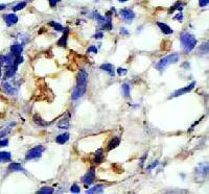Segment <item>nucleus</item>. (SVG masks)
<instances>
[{
	"label": "nucleus",
	"instance_id": "f257e3e1",
	"mask_svg": "<svg viewBox=\"0 0 209 194\" xmlns=\"http://www.w3.org/2000/svg\"><path fill=\"white\" fill-rule=\"evenodd\" d=\"M180 41H181L182 47H183L184 51H185L186 53L192 51V50L195 48L197 43H198L197 39L187 31L181 32V34H180Z\"/></svg>",
	"mask_w": 209,
	"mask_h": 194
},
{
	"label": "nucleus",
	"instance_id": "f03ea898",
	"mask_svg": "<svg viewBox=\"0 0 209 194\" xmlns=\"http://www.w3.org/2000/svg\"><path fill=\"white\" fill-rule=\"evenodd\" d=\"M179 58H180V56H179V54H178V53L169 54V55L165 56V58H161V60H160L159 62L156 64L155 68L157 69V70H163V69H165L167 66H169V65L178 63Z\"/></svg>",
	"mask_w": 209,
	"mask_h": 194
},
{
	"label": "nucleus",
	"instance_id": "7ed1b4c3",
	"mask_svg": "<svg viewBox=\"0 0 209 194\" xmlns=\"http://www.w3.org/2000/svg\"><path fill=\"white\" fill-rule=\"evenodd\" d=\"M45 150V147L44 146H36V147L32 148V149H29L27 152H26L25 154V160H32V159H38L40 158V157L42 156V154H43V151Z\"/></svg>",
	"mask_w": 209,
	"mask_h": 194
},
{
	"label": "nucleus",
	"instance_id": "20e7f679",
	"mask_svg": "<svg viewBox=\"0 0 209 194\" xmlns=\"http://www.w3.org/2000/svg\"><path fill=\"white\" fill-rule=\"evenodd\" d=\"M119 15H120V17L124 19V22L128 23V24L133 22V20L135 19V16H136L135 13L132 10H130V8H121V10H119Z\"/></svg>",
	"mask_w": 209,
	"mask_h": 194
},
{
	"label": "nucleus",
	"instance_id": "39448f33",
	"mask_svg": "<svg viewBox=\"0 0 209 194\" xmlns=\"http://www.w3.org/2000/svg\"><path fill=\"white\" fill-rule=\"evenodd\" d=\"M94 178H95V168H94V167H91L89 171L83 176L82 183L85 185L86 188H88V187L94 182Z\"/></svg>",
	"mask_w": 209,
	"mask_h": 194
},
{
	"label": "nucleus",
	"instance_id": "423d86ee",
	"mask_svg": "<svg viewBox=\"0 0 209 194\" xmlns=\"http://www.w3.org/2000/svg\"><path fill=\"white\" fill-rule=\"evenodd\" d=\"M87 82H88V73L85 70H81L78 74V78H76V87L87 89Z\"/></svg>",
	"mask_w": 209,
	"mask_h": 194
},
{
	"label": "nucleus",
	"instance_id": "0eeeda50",
	"mask_svg": "<svg viewBox=\"0 0 209 194\" xmlns=\"http://www.w3.org/2000/svg\"><path fill=\"white\" fill-rule=\"evenodd\" d=\"M195 85H197V82H191L188 86L176 90L175 92L171 94V97H179V96H181V95H184V94H186V93L190 92V91L193 90V88L195 87Z\"/></svg>",
	"mask_w": 209,
	"mask_h": 194
},
{
	"label": "nucleus",
	"instance_id": "6e6552de",
	"mask_svg": "<svg viewBox=\"0 0 209 194\" xmlns=\"http://www.w3.org/2000/svg\"><path fill=\"white\" fill-rule=\"evenodd\" d=\"M2 18H3L4 22L6 23V25L8 26H13L18 22V17H17V15L14 14V13H11V14H4L3 16H2Z\"/></svg>",
	"mask_w": 209,
	"mask_h": 194
},
{
	"label": "nucleus",
	"instance_id": "1a4fd4ad",
	"mask_svg": "<svg viewBox=\"0 0 209 194\" xmlns=\"http://www.w3.org/2000/svg\"><path fill=\"white\" fill-rule=\"evenodd\" d=\"M2 90L4 91V93L8 95H16L17 92H18V88L17 87H14L13 85H11L10 82H2Z\"/></svg>",
	"mask_w": 209,
	"mask_h": 194
},
{
	"label": "nucleus",
	"instance_id": "9d476101",
	"mask_svg": "<svg viewBox=\"0 0 209 194\" xmlns=\"http://www.w3.org/2000/svg\"><path fill=\"white\" fill-rule=\"evenodd\" d=\"M68 34H69V29L68 27H64L63 29V36L60 38V40L58 41L57 45L60 47H66L67 46V40H68Z\"/></svg>",
	"mask_w": 209,
	"mask_h": 194
},
{
	"label": "nucleus",
	"instance_id": "9b49d317",
	"mask_svg": "<svg viewBox=\"0 0 209 194\" xmlns=\"http://www.w3.org/2000/svg\"><path fill=\"white\" fill-rule=\"evenodd\" d=\"M23 52V44H20V43H15L11 46V53L15 56H19L22 54Z\"/></svg>",
	"mask_w": 209,
	"mask_h": 194
},
{
	"label": "nucleus",
	"instance_id": "f8f14e48",
	"mask_svg": "<svg viewBox=\"0 0 209 194\" xmlns=\"http://www.w3.org/2000/svg\"><path fill=\"white\" fill-rule=\"evenodd\" d=\"M86 91H87V89L80 88V87H74L73 92H72V96H71V98H72L73 100L80 99L81 97H83L84 95H85Z\"/></svg>",
	"mask_w": 209,
	"mask_h": 194
},
{
	"label": "nucleus",
	"instance_id": "ddd939ff",
	"mask_svg": "<svg viewBox=\"0 0 209 194\" xmlns=\"http://www.w3.org/2000/svg\"><path fill=\"white\" fill-rule=\"evenodd\" d=\"M17 70H18V65H16V64L11 65V66L6 67L5 74H4V77H5V79H8V78H12L13 76L16 74Z\"/></svg>",
	"mask_w": 209,
	"mask_h": 194
},
{
	"label": "nucleus",
	"instance_id": "4468645a",
	"mask_svg": "<svg viewBox=\"0 0 209 194\" xmlns=\"http://www.w3.org/2000/svg\"><path fill=\"white\" fill-rule=\"evenodd\" d=\"M69 119H70V114L67 113L66 116H64L63 118L58 122V127L61 128V130H67V128H69V124H70Z\"/></svg>",
	"mask_w": 209,
	"mask_h": 194
},
{
	"label": "nucleus",
	"instance_id": "2eb2a0df",
	"mask_svg": "<svg viewBox=\"0 0 209 194\" xmlns=\"http://www.w3.org/2000/svg\"><path fill=\"white\" fill-rule=\"evenodd\" d=\"M8 171H11V172H18V171L24 172V171H25L24 167L22 166L20 163H17V162H12V163H11V164L8 165Z\"/></svg>",
	"mask_w": 209,
	"mask_h": 194
},
{
	"label": "nucleus",
	"instance_id": "dca6fc26",
	"mask_svg": "<svg viewBox=\"0 0 209 194\" xmlns=\"http://www.w3.org/2000/svg\"><path fill=\"white\" fill-rule=\"evenodd\" d=\"M157 25H158V27L160 28V30H161L164 34H171L174 32V30L171 28V26H168L167 24H165V23L157 22Z\"/></svg>",
	"mask_w": 209,
	"mask_h": 194
},
{
	"label": "nucleus",
	"instance_id": "f3484780",
	"mask_svg": "<svg viewBox=\"0 0 209 194\" xmlns=\"http://www.w3.org/2000/svg\"><path fill=\"white\" fill-rule=\"evenodd\" d=\"M69 137H70L69 133H64V134H61V135H59V136L57 137L56 142L58 143V144L63 145V144H65L68 140H69Z\"/></svg>",
	"mask_w": 209,
	"mask_h": 194
},
{
	"label": "nucleus",
	"instance_id": "a211bd4d",
	"mask_svg": "<svg viewBox=\"0 0 209 194\" xmlns=\"http://www.w3.org/2000/svg\"><path fill=\"white\" fill-rule=\"evenodd\" d=\"M100 70L106 71L110 74V75H114V71H115V68H114V65L109 64V63H106V64L100 65Z\"/></svg>",
	"mask_w": 209,
	"mask_h": 194
},
{
	"label": "nucleus",
	"instance_id": "6ab92c4d",
	"mask_svg": "<svg viewBox=\"0 0 209 194\" xmlns=\"http://www.w3.org/2000/svg\"><path fill=\"white\" fill-rule=\"evenodd\" d=\"M119 144H120V139L118 137H113L111 139V141L109 142V144H108V151H111L112 149L116 148Z\"/></svg>",
	"mask_w": 209,
	"mask_h": 194
},
{
	"label": "nucleus",
	"instance_id": "aec40b11",
	"mask_svg": "<svg viewBox=\"0 0 209 194\" xmlns=\"http://www.w3.org/2000/svg\"><path fill=\"white\" fill-rule=\"evenodd\" d=\"M105 190V186L102 184H98V185H95L94 187H92L91 189L87 190V193L89 194H92V193H103Z\"/></svg>",
	"mask_w": 209,
	"mask_h": 194
},
{
	"label": "nucleus",
	"instance_id": "412c9836",
	"mask_svg": "<svg viewBox=\"0 0 209 194\" xmlns=\"http://www.w3.org/2000/svg\"><path fill=\"white\" fill-rule=\"evenodd\" d=\"M104 157H105L104 149H103V148L97 149V150H96V152H95V159H94V163H95V164H100V163H102Z\"/></svg>",
	"mask_w": 209,
	"mask_h": 194
},
{
	"label": "nucleus",
	"instance_id": "4be33fe9",
	"mask_svg": "<svg viewBox=\"0 0 209 194\" xmlns=\"http://www.w3.org/2000/svg\"><path fill=\"white\" fill-rule=\"evenodd\" d=\"M182 10H183V3H182V1L179 0V1H177L171 8H169L168 14H173L175 10H177V12H182Z\"/></svg>",
	"mask_w": 209,
	"mask_h": 194
},
{
	"label": "nucleus",
	"instance_id": "5701e85b",
	"mask_svg": "<svg viewBox=\"0 0 209 194\" xmlns=\"http://www.w3.org/2000/svg\"><path fill=\"white\" fill-rule=\"evenodd\" d=\"M12 159V154L8 151H0V162H8Z\"/></svg>",
	"mask_w": 209,
	"mask_h": 194
},
{
	"label": "nucleus",
	"instance_id": "b1692460",
	"mask_svg": "<svg viewBox=\"0 0 209 194\" xmlns=\"http://www.w3.org/2000/svg\"><path fill=\"white\" fill-rule=\"evenodd\" d=\"M34 122L36 124H38V125H40V126H46V125H48V122H46V121H44L43 119L41 118L40 116H39V115H35L34 116Z\"/></svg>",
	"mask_w": 209,
	"mask_h": 194
},
{
	"label": "nucleus",
	"instance_id": "393cba45",
	"mask_svg": "<svg viewBox=\"0 0 209 194\" xmlns=\"http://www.w3.org/2000/svg\"><path fill=\"white\" fill-rule=\"evenodd\" d=\"M54 188H51V187H48V186H45V187H42V188L40 189V190L37 191V193H40V194H43V193H48V194H51L54 193Z\"/></svg>",
	"mask_w": 209,
	"mask_h": 194
},
{
	"label": "nucleus",
	"instance_id": "a878e982",
	"mask_svg": "<svg viewBox=\"0 0 209 194\" xmlns=\"http://www.w3.org/2000/svg\"><path fill=\"white\" fill-rule=\"evenodd\" d=\"M26 1H20L19 3H17L15 6H13V12H18V10H23L24 7L26 6Z\"/></svg>",
	"mask_w": 209,
	"mask_h": 194
},
{
	"label": "nucleus",
	"instance_id": "bb28decb",
	"mask_svg": "<svg viewBox=\"0 0 209 194\" xmlns=\"http://www.w3.org/2000/svg\"><path fill=\"white\" fill-rule=\"evenodd\" d=\"M49 26H51V27L54 28V29H56L57 31H63V29H64V27L60 24V23L54 22V21H50Z\"/></svg>",
	"mask_w": 209,
	"mask_h": 194
},
{
	"label": "nucleus",
	"instance_id": "cd10ccee",
	"mask_svg": "<svg viewBox=\"0 0 209 194\" xmlns=\"http://www.w3.org/2000/svg\"><path fill=\"white\" fill-rule=\"evenodd\" d=\"M121 89H122V93H124V96L127 98L130 97V85L124 84L121 86Z\"/></svg>",
	"mask_w": 209,
	"mask_h": 194
},
{
	"label": "nucleus",
	"instance_id": "c85d7f7f",
	"mask_svg": "<svg viewBox=\"0 0 209 194\" xmlns=\"http://www.w3.org/2000/svg\"><path fill=\"white\" fill-rule=\"evenodd\" d=\"M70 191L72 193H80L81 192V188L78 184H73L71 187H70Z\"/></svg>",
	"mask_w": 209,
	"mask_h": 194
},
{
	"label": "nucleus",
	"instance_id": "c756f323",
	"mask_svg": "<svg viewBox=\"0 0 209 194\" xmlns=\"http://www.w3.org/2000/svg\"><path fill=\"white\" fill-rule=\"evenodd\" d=\"M116 72H117V74L119 76H124V75H127V74H128V70H127V69H124V68H118L117 70H116Z\"/></svg>",
	"mask_w": 209,
	"mask_h": 194
},
{
	"label": "nucleus",
	"instance_id": "7c9ffc66",
	"mask_svg": "<svg viewBox=\"0 0 209 194\" xmlns=\"http://www.w3.org/2000/svg\"><path fill=\"white\" fill-rule=\"evenodd\" d=\"M174 20H177V21H179V22H182V21H183V14H182V12H178V14L174 17Z\"/></svg>",
	"mask_w": 209,
	"mask_h": 194
},
{
	"label": "nucleus",
	"instance_id": "2f4dec72",
	"mask_svg": "<svg viewBox=\"0 0 209 194\" xmlns=\"http://www.w3.org/2000/svg\"><path fill=\"white\" fill-rule=\"evenodd\" d=\"M119 34H121V36H124V37L130 36V31L127 29V28H124V27H121V28H120V29H119Z\"/></svg>",
	"mask_w": 209,
	"mask_h": 194
},
{
	"label": "nucleus",
	"instance_id": "473e14b6",
	"mask_svg": "<svg viewBox=\"0 0 209 194\" xmlns=\"http://www.w3.org/2000/svg\"><path fill=\"white\" fill-rule=\"evenodd\" d=\"M209 3V0H199V5L201 7H204V6H207Z\"/></svg>",
	"mask_w": 209,
	"mask_h": 194
},
{
	"label": "nucleus",
	"instance_id": "72a5a7b5",
	"mask_svg": "<svg viewBox=\"0 0 209 194\" xmlns=\"http://www.w3.org/2000/svg\"><path fill=\"white\" fill-rule=\"evenodd\" d=\"M90 52H93V53H97V48H96V46H90L89 48L87 49V53H90Z\"/></svg>",
	"mask_w": 209,
	"mask_h": 194
},
{
	"label": "nucleus",
	"instance_id": "f704fd0d",
	"mask_svg": "<svg viewBox=\"0 0 209 194\" xmlns=\"http://www.w3.org/2000/svg\"><path fill=\"white\" fill-rule=\"evenodd\" d=\"M157 165H158V161H155V162H153V163H152V164L149 165V166H147L146 170H149V171H151V170L155 168V167L157 166Z\"/></svg>",
	"mask_w": 209,
	"mask_h": 194
},
{
	"label": "nucleus",
	"instance_id": "c9c22d12",
	"mask_svg": "<svg viewBox=\"0 0 209 194\" xmlns=\"http://www.w3.org/2000/svg\"><path fill=\"white\" fill-rule=\"evenodd\" d=\"M103 37H104V32L103 31H98L94 34V39H96V40H100V39H102Z\"/></svg>",
	"mask_w": 209,
	"mask_h": 194
},
{
	"label": "nucleus",
	"instance_id": "e433bc0d",
	"mask_svg": "<svg viewBox=\"0 0 209 194\" xmlns=\"http://www.w3.org/2000/svg\"><path fill=\"white\" fill-rule=\"evenodd\" d=\"M8 145V139H4V140H0V147H3V146Z\"/></svg>",
	"mask_w": 209,
	"mask_h": 194
},
{
	"label": "nucleus",
	"instance_id": "4c0bfd02",
	"mask_svg": "<svg viewBox=\"0 0 209 194\" xmlns=\"http://www.w3.org/2000/svg\"><path fill=\"white\" fill-rule=\"evenodd\" d=\"M48 1H49V3H50V5H51V6H56L57 4L61 1V0H48Z\"/></svg>",
	"mask_w": 209,
	"mask_h": 194
},
{
	"label": "nucleus",
	"instance_id": "58836bf2",
	"mask_svg": "<svg viewBox=\"0 0 209 194\" xmlns=\"http://www.w3.org/2000/svg\"><path fill=\"white\" fill-rule=\"evenodd\" d=\"M6 6H8V5H6V4H1V3H0V10H5V8H6Z\"/></svg>",
	"mask_w": 209,
	"mask_h": 194
},
{
	"label": "nucleus",
	"instance_id": "ea45409f",
	"mask_svg": "<svg viewBox=\"0 0 209 194\" xmlns=\"http://www.w3.org/2000/svg\"><path fill=\"white\" fill-rule=\"evenodd\" d=\"M119 2H127V1H129V0H118Z\"/></svg>",
	"mask_w": 209,
	"mask_h": 194
},
{
	"label": "nucleus",
	"instance_id": "a19ab883",
	"mask_svg": "<svg viewBox=\"0 0 209 194\" xmlns=\"http://www.w3.org/2000/svg\"><path fill=\"white\" fill-rule=\"evenodd\" d=\"M0 77H1V67H0Z\"/></svg>",
	"mask_w": 209,
	"mask_h": 194
}]
</instances>
